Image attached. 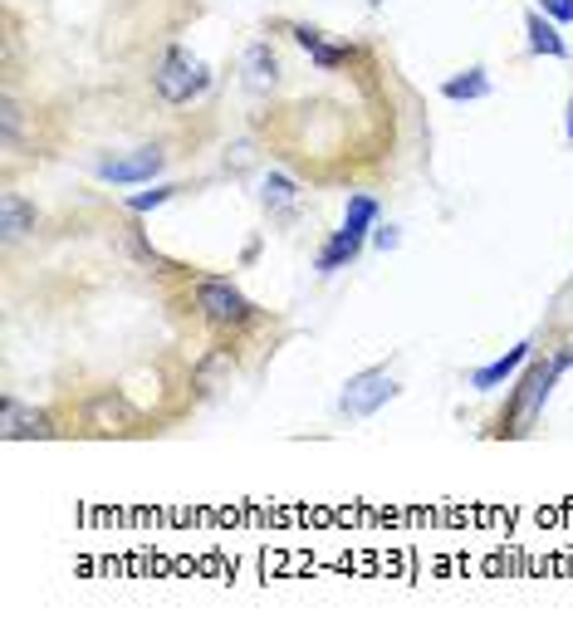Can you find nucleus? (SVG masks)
I'll list each match as a JSON object with an SVG mask.
<instances>
[{
  "label": "nucleus",
  "mask_w": 573,
  "mask_h": 637,
  "mask_svg": "<svg viewBox=\"0 0 573 637\" xmlns=\"http://www.w3.org/2000/svg\"><path fill=\"white\" fill-rule=\"evenodd\" d=\"M397 397V383L387 378L383 368H368V373H358V378H348V388H343L338 397V413L343 417H373L383 403H393Z\"/></svg>",
  "instance_id": "nucleus-3"
},
{
  "label": "nucleus",
  "mask_w": 573,
  "mask_h": 637,
  "mask_svg": "<svg viewBox=\"0 0 573 637\" xmlns=\"http://www.w3.org/2000/svg\"><path fill=\"white\" fill-rule=\"evenodd\" d=\"M153 88L167 104H191L197 94L211 88V74H206V64L191 60L187 50H167V60L157 64V74H153Z\"/></svg>",
  "instance_id": "nucleus-2"
},
{
  "label": "nucleus",
  "mask_w": 573,
  "mask_h": 637,
  "mask_svg": "<svg viewBox=\"0 0 573 637\" xmlns=\"http://www.w3.org/2000/svg\"><path fill=\"white\" fill-rule=\"evenodd\" d=\"M163 163H167L163 147H137V153H128V157L98 163V177L103 181H153L157 173H163Z\"/></svg>",
  "instance_id": "nucleus-5"
},
{
  "label": "nucleus",
  "mask_w": 573,
  "mask_h": 637,
  "mask_svg": "<svg viewBox=\"0 0 573 637\" xmlns=\"http://www.w3.org/2000/svg\"><path fill=\"white\" fill-rule=\"evenodd\" d=\"M569 138H573V98H569Z\"/></svg>",
  "instance_id": "nucleus-19"
},
{
  "label": "nucleus",
  "mask_w": 573,
  "mask_h": 637,
  "mask_svg": "<svg viewBox=\"0 0 573 637\" xmlns=\"http://www.w3.org/2000/svg\"><path fill=\"white\" fill-rule=\"evenodd\" d=\"M265 207H270V216H294L300 211V181L294 177H284V173H270L265 177Z\"/></svg>",
  "instance_id": "nucleus-10"
},
{
  "label": "nucleus",
  "mask_w": 573,
  "mask_h": 637,
  "mask_svg": "<svg viewBox=\"0 0 573 637\" xmlns=\"http://www.w3.org/2000/svg\"><path fill=\"white\" fill-rule=\"evenodd\" d=\"M524 30H530V50L534 54H549V60H564V54H569V44L559 40V30L549 25L540 10H530V15H524Z\"/></svg>",
  "instance_id": "nucleus-12"
},
{
  "label": "nucleus",
  "mask_w": 573,
  "mask_h": 637,
  "mask_svg": "<svg viewBox=\"0 0 573 637\" xmlns=\"http://www.w3.org/2000/svg\"><path fill=\"white\" fill-rule=\"evenodd\" d=\"M0 431H6V441H30V437H54L50 417L44 413H30V407H20L15 397H6V407H0Z\"/></svg>",
  "instance_id": "nucleus-6"
},
{
  "label": "nucleus",
  "mask_w": 573,
  "mask_h": 637,
  "mask_svg": "<svg viewBox=\"0 0 573 637\" xmlns=\"http://www.w3.org/2000/svg\"><path fill=\"white\" fill-rule=\"evenodd\" d=\"M197 314L206 318V324H216V328H240V324L256 318V304H250L231 280L206 275V280H197Z\"/></svg>",
  "instance_id": "nucleus-1"
},
{
  "label": "nucleus",
  "mask_w": 573,
  "mask_h": 637,
  "mask_svg": "<svg viewBox=\"0 0 573 637\" xmlns=\"http://www.w3.org/2000/svg\"><path fill=\"white\" fill-rule=\"evenodd\" d=\"M171 191H177V187H153V191H137V197H128V211H137V216H143V211L163 207V201L171 197Z\"/></svg>",
  "instance_id": "nucleus-16"
},
{
  "label": "nucleus",
  "mask_w": 573,
  "mask_h": 637,
  "mask_svg": "<svg viewBox=\"0 0 573 637\" xmlns=\"http://www.w3.org/2000/svg\"><path fill=\"white\" fill-rule=\"evenodd\" d=\"M564 368H573V354L524 373L520 393H514V407H510V422H534V417H540V407H544V397H549V388L559 383V373H564Z\"/></svg>",
  "instance_id": "nucleus-4"
},
{
  "label": "nucleus",
  "mask_w": 573,
  "mask_h": 637,
  "mask_svg": "<svg viewBox=\"0 0 573 637\" xmlns=\"http://www.w3.org/2000/svg\"><path fill=\"white\" fill-rule=\"evenodd\" d=\"M363 241H368V236L348 231V226H343V231H334V241H329V246H324V255H319V270H324V275H334V270H343V265H348V260L363 250Z\"/></svg>",
  "instance_id": "nucleus-11"
},
{
  "label": "nucleus",
  "mask_w": 573,
  "mask_h": 637,
  "mask_svg": "<svg viewBox=\"0 0 573 637\" xmlns=\"http://www.w3.org/2000/svg\"><path fill=\"white\" fill-rule=\"evenodd\" d=\"M0 231H6V241L15 246L20 236H30L34 231V207H25V201L15 197V191H10L6 201H0Z\"/></svg>",
  "instance_id": "nucleus-13"
},
{
  "label": "nucleus",
  "mask_w": 573,
  "mask_h": 637,
  "mask_svg": "<svg viewBox=\"0 0 573 637\" xmlns=\"http://www.w3.org/2000/svg\"><path fill=\"white\" fill-rule=\"evenodd\" d=\"M397 241H403V236H397V226H377V231H373V246L377 250H393Z\"/></svg>",
  "instance_id": "nucleus-18"
},
{
  "label": "nucleus",
  "mask_w": 573,
  "mask_h": 637,
  "mask_svg": "<svg viewBox=\"0 0 573 637\" xmlns=\"http://www.w3.org/2000/svg\"><path fill=\"white\" fill-rule=\"evenodd\" d=\"M540 10L559 25H573V0H540Z\"/></svg>",
  "instance_id": "nucleus-17"
},
{
  "label": "nucleus",
  "mask_w": 573,
  "mask_h": 637,
  "mask_svg": "<svg viewBox=\"0 0 573 637\" xmlns=\"http://www.w3.org/2000/svg\"><path fill=\"white\" fill-rule=\"evenodd\" d=\"M280 84V64H274L270 44H250L246 50V88L250 94H270Z\"/></svg>",
  "instance_id": "nucleus-9"
},
{
  "label": "nucleus",
  "mask_w": 573,
  "mask_h": 637,
  "mask_svg": "<svg viewBox=\"0 0 573 637\" xmlns=\"http://www.w3.org/2000/svg\"><path fill=\"white\" fill-rule=\"evenodd\" d=\"M373 6H383V0H373Z\"/></svg>",
  "instance_id": "nucleus-20"
},
{
  "label": "nucleus",
  "mask_w": 573,
  "mask_h": 637,
  "mask_svg": "<svg viewBox=\"0 0 573 637\" xmlns=\"http://www.w3.org/2000/svg\"><path fill=\"white\" fill-rule=\"evenodd\" d=\"M294 44H300V50H309V60H314L324 74L353 60V50H348V44H329V40L319 35L314 25H294Z\"/></svg>",
  "instance_id": "nucleus-7"
},
{
  "label": "nucleus",
  "mask_w": 573,
  "mask_h": 637,
  "mask_svg": "<svg viewBox=\"0 0 573 637\" xmlns=\"http://www.w3.org/2000/svg\"><path fill=\"white\" fill-rule=\"evenodd\" d=\"M441 94L451 98V104H471V98H490V79H486V70H466V74L446 79Z\"/></svg>",
  "instance_id": "nucleus-14"
},
{
  "label": "nucleus",
  "mask_w": 573,
  "mask_h": 637,
  "mask_svg": "<svg viewBox=\"0 0 573 637\" xmlns=\"http://www.w3.org/2000/svg\"><path fill=\"white\" fill-rule=\"evenodd\" d=\"M343 226H348V231H358V236H368L373 226H377V201L373 197H348V211H343Z\"/></svg>",
  "instance_id": "nucleus-15"
},
{
  "label": "nucleus",
  "mask_w": 573,
  "mask_h": 637,
  "mask_svg": "<svg viewBox=\"0 0 573 637\" xmlns=\"http://www.w3.org/2000/svg\"><path fill=\"white\" fill-rule=\"evenodd\" d=\"M530 354H534V344H514L506 358H496V363H486V368H476V373H471V388H480V393L500 388V383H506L514 368H524V363H530Z\"/></svg>",
  "instance_id": "nucleus-8"
}]
</instances>
